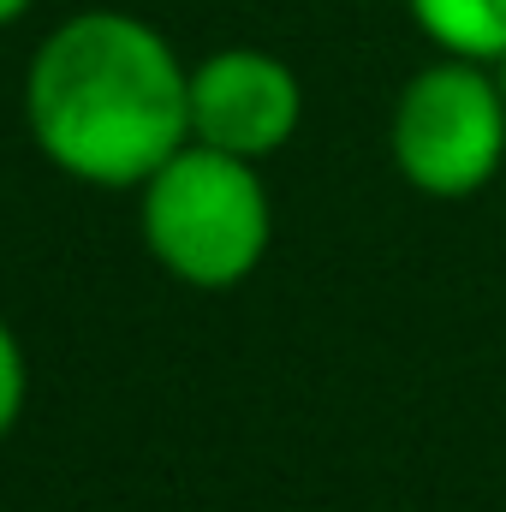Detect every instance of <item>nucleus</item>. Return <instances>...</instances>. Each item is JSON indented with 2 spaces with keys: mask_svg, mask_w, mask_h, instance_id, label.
Wrapping results in <instances>:
<instances>
[{
  "mask_svg": "<svg viewBox=\"0 0 506 512\" xmlns=\"http://www.w3.org/2000/svg\"><path fill=\"white\" fill-rule=\"evenodd\" d=\"M24 126L66 179L137 191L191 143V66L137 12H72L30 54Z\"/></svg>",
  "mask_w": 506,
  "mask_h": 512,
  "instance_id": "f257e3e1",
  "label": "nucleus"
},
{
  "mask_svg": "<svg viewBox=\"0 0 506 512\" xmlns=\"http://www.w3.org/2000/svg\"><path fill=\"white\" fill-rule=\"evenodd\" d=\"M393 173L429 203H465L506 167V96L489 66L435 54L417 66L387 114Z\"/></svg>",
  "mask_w": 506,
  "mask_h": 512,
  "instance_id": "7ed1b4c3",
  "label": "nucleus"
},
{
  "mask_svg": "<svg viewBox=\"0 0 506 512\" xmlns=\"http://www.w3.org/2000/svg\"><path fill=\"white\" fill-rule=\"evenodd\" d=\"M30 6H36V0H0V30H6V24H18Z\"/></svg>",
  "mask_w": 506,
  "mask_h": 512,
  "instance_id": "0eeeda50",
  "label": "nucleus"
},
{
  "mask_svg": "<svg viewBox=\"0 0 506 512\" xmlns=\"http://www.w3.org/2000/svg\"><path fill=\"white\" fill-rule=\"evenodd\" d=\"M304 126L298 72L251 42L215 48L191 66V143L227 149L239 161L280 155Z\"/></svg>",
  "mask_w": 506,
  "mask_h": 512,
  "instance_id": "20e7f679",
  "label": "nucleus"
},
{
  "mask_svg": "<svg viewBox=\"0 0 506 512\" xmlns=\"http://www.w3.org/2000/svg\"><path fill=\"white\" fill-rule=\"evenodd\" d=\"M137 227L149 256L173 280L197 292H233L268 256L274 203L256 161H239L209 143H185L137 185Z\"/></svg>",
  "mask_w": 506,
  "mask_h": 512,
  "instance_id": "f03ea898",
  "label": "nucleus"
},
{
  "mask_svg": "<svg viewBox=\"0 0 506 512\" xmlns=\"http://www.w3.org/2000/svg\"><path fill=\"white\" fill-rule=\"evenodd\" d=\"M489 72H495V84H501V96H506V54L495 60V66H489Z\"/></svg>",
  "mask_w": 506,
  "mask_h": 512,
  "instance_id": "6e6552de",
  "label": "nucleus"
},
{
  "mask_svg": "<svg viewBox=\"0 0 506 512\" xmlns=\"http://www.w3.org/2000/svg\"><path fill=\"white\" fill-rule=\"evenodd\" d=\"M417 36L435 54L495 66L506 54V0H405Z\"/></svg>",
  "mask_w": 506,
  "mask_h": 512,
  "instance_id": "39448f33",
  "label": "nucleus"
},
{
  "mask_svg": "<svg viewBox=\"0 0 506 512\" xmlns=\"http://www.w3.org/2000/svg\"><path fill=\"white\" fill-rule=\"evenodd\" d=\"M24 393H30L24 346H18V334L0 322V441H6V435H12V423L24 417Z\"/></svg>",
  "mask_w": 506,
  "mask_h": 512,
  "instance_id": "423d86ee",
  "label": "nucleus"
}]
</instances>
